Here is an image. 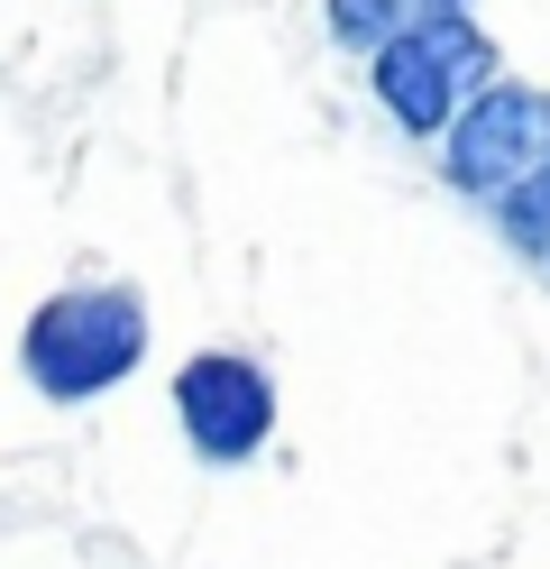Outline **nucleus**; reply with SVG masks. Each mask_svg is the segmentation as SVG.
<instances>
[{
	"instance_id": "f257e3e1",
	"label": "nucleus",
	"mask_w": 550,
	"mask_h": 569,
	"mask_svg": "<svg viewBox=\"0 0 550 569\" xmlns=\"http://www.w3.org/2000/svg\"><path fill=\"white\" fill-rule=\"evenodd\" d=\"M147 340H157V322H147L138 284L83 276V284H56V295L28 303V322H19V377H28L37 405L83 413V405L120 396V386L147 368Z\"/></svg>"
},
{
	"instance_id": "39448f33",
	"label": "nucleus",
	"mask_w": 550,
	"mask_h": 569,
	"mask_svg": "<svg viewBox=\"0 0 550 569\" xmlns=\"http://www.w3.org/2000/svg\"><path fill=\"white\" fill-rule=\"evenodd\" d=\"M413 19H422V0H321L330 47H349V56H377V47H394Z\"/></svg>"
},
{
	"instance_id": "7ed1b4c3",
	"label": "nucleus",
	"mask_w": 550,
	"mask_h": 569,
	"mask_svg": "<svg viewBox=\"0 0 550 569\" xmlns=\"http://www.w3.org/2000/svg\"><path fill=\"white\" fill-rule=\"evenodd\" d=\"M166 396H174V432L202 469H248L276 441V377L257 349H193L166 377Z\"/></svg>"
},
{
	"instance_id": "20e7f679",
	"label": "nucleus",
	"mask_w": 550,
	"mask_h": 569,
	"mask_svg": "<svg viewBox=\"0 0 550 569\" xmlns=\"http://www.w3.org/2000/svg\"><path fill=\"white\" fill-rule=\"evenodd\" d=\"M550 157V83L532 74H496L440 138V184L468 202H504L523 174Z\"/></svg>"
},
{
	"instance_id": "423d86ee",
	"label": "nucleus",
	"mask_w": 550,
	"mask_h": 569,
	"mask_svg": "<svg viewBox=\"0 0 550 569\" xmlns=\"http://www.w3.org/2000/svg\"><path fill=\"white\" fill-rule=\"evenodd\" d=\"M496 211V239L513 248V258H532V267H550V157L513 184L504 202H487Z\"/></svg>"
},
{
	"instance_id": "f03ea898",
	"label": "nucleus",
	"mask_w": 550,
	"mask_h": 569,
	"mask_svg": "<svg viewBox=\"0 0 550 569\" xmlns=\"http://www.w3.org/2000/svg\"><path fill=\"white\" fill-rule=\"evenodd\" d=\"M496 74H504V56H496V38H487V19H477V10H431V0H422V19L403 28L394 47L367 56V92H377V111H386L403 138H422V148H440L450 120H459Z\"/></svg>"
}]
</instances>
